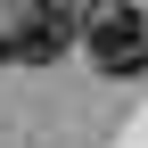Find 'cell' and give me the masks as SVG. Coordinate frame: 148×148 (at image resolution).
<instances>
[{"label":"cell","instance_id":"6da1fadb","mask_svg":"<svg viewBox=\"0 0 148 148\" xmlns=\"http://www.w3.org/2000/svg\"><path fill=\"white\" fill-rule=\"evenodd\" d=\"M74 41V0H16V16L0 25V58L8 66H49Z\"/></svg>","mask_w":148,"mask_h":148},{"label":"cell","instance_id":"7a4b0ae2","mask_svg":"<svg viewBox=\"0 0 148 148\" xmlns=\"http://www.w3.org/2000/svg\"><path fill=\"white\" fill-rule=\"evenodd\" d=\"M82 41H90V58H99V74H140L148 66V16L123 8V0H90Z\"/></svg>","mask_w":148,"mask_h":148}]
</instances>
